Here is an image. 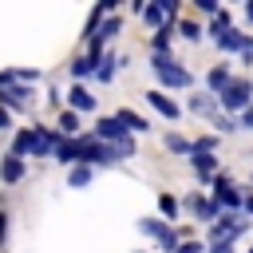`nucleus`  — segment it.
Returning <instances> with one entry per match:
<instances>
[{"label": "nucleus", "mask_w": 253, "mask_h": 253, "mask_svg": "<svg viewBox=\"0 0 253 253\" xmlns=\"http://www.w3.org/2000/svg\"><path fill=\"white\" fill-rule=\"evenodd\" d=\"M154 75H158L166 87H186V83H190V71L178 67L170 55H154Z\"/></svg>", "instance_id": "nucleus-1"}, {"label": "nucleus", "mask_w": 253, "mask_h": 253, "mask_svg": "<svg viewBox=\"0 0 253 253\" xmlns=\"http://www.w3.org/2000/svg\"><path fill=\"white\" fill-rule=\"evenodd\" d=\"M221 103H225V107H233V111H237V107H245V103H249V83H229V87L221 91Z\"/></svg>", "instance_id": "nucleus-2"}, {"label": "nucleus", "mask_w": 253, "mask_h": 253, "mask_svg": "<svg viewBox=\"0 0 253 253\" xmlns=\"http://www.w3.org/2000/svg\"><path fill=\"white\" fill-rule=\"evenodd\" d=\"M95 138H111V142H115V146H119V142H126V138H130V134H126V130H123V126H119V119H103V123H99V126H95Z\"/></svg>", "instance_id": "nucleus-3"}, {"label": "nucleus", "mask_w": 253, "mask_h": 253, "mask_svg": "<svg viewBox=\"0 0 253 253\" xmlns=\"http://www.w3.org/2000/svg\"><path fill=\"white\" fill-rule=\"evenodd\" d=\"M174 12H178V4H150V8H142L146 24H158V28H162V20H166V16H174Z\"/></svg>", "instance_id": "nucleus-4"}, {"label": "nucleus", "mask_w": 253, "mask_h": 253, "mask_svg": "<svg viewBox=\"0 0 253 253\" xmlns=\"http://www.w3.org/2000/svg\"><path fill=\"white\" fill-rule=\"evenodd\" d=\"M146 99H150V107H154L158 115H166V119H178V103H170L166 95H158V91H150Z\"/></svg>", "instance_id": "nucleus-5"}, {"label": "nucleus", "mask_w": 253, "mask_h": 253, "mask_svg": "<svg viewBox=\"0 0 253 253\" xmlns=\"http://www.w3.org/2000/svg\"><path fill=\"white\" fill-rule=\"evenodd\" d=\"M67 95H71V107H75V111H91V107H95V95H91L87 87H71Z\"/></svg>", "instance_id": "nucleus-6"}, {"label": "nucleus", "mask_w": 253, "mask_h": 253, "mask_svg": "<svg viewBox=\"0 0 253 253\" xmlns=\"http://www.w3.org/2000/svg\"><path fill=\"white\" fill-rule=\"evenodd\" d=\"M79 154H83V138H75V142H59V146H55V158H59V162H75Z\"/></svg>", "instance_id": "nucleus-7"}, {"label": "nucleus", "mask_w": 253, "mask_h": 253, "mask_svg": "<svg viewBox=\"0 0 253 253\" xmlns=\"http://www.w3.org/2000/svg\"><path fill=\"white\" fill-rule=\"evenodd\" d=\"M217 47H229V51H237V47H245V36H237L233 28H225V32H217Z\"/></svg>", "instance_id": "nucleus-8"}, {"label": "nucleus", "mask_w": 253, "mask_h": 253, "mask_svg": "<svg viewBox=\"0 0 253 253\" xmlns=\"http://www.w3.org/2000/svg\"><path fill=\"white\" fill-rule=\"evenodd\" d=\"M51 146H55V138H51L47 130H36V134H32V154H47Z\"/></svg>", "instance_id": "nucleus-9"}, {"label": "nucleus", "mask_w": 253, "mask_h": 253, "mask_svg": "<svg viewBox=\"0 0 253 253\" xmlns=\"http://www.w3.org/2000/svg\"><path fill=\"white\" fill-rule=\"evenodd\" d=\"M225 87H229V71H225V67H213V71H210V91L217 95V91H225Z\"/></svg>", "instance_id": "nucleus-10"}, {"label": "nucleus", "mask_w": 253, "mask_h": 253, "mask_svg": "<svg viewBox=\"0 0 253 253\" xmlns=\"http://www.w3.org/2000/svg\"><path fill=\"white\" fill-rule=\"evenodd\" d=\"M0 174H4V182H20V174H24V162L12 154V158L4 162V170H0Z\"/></svg>", "instance_id": "nucleus-11"}, {"label": "nucleus", "mask_w": 253, "mask_h": 253, "mask_svg": "<svg viewBox=\"0 0 253 253\" xmlns=\"http://www.w3.org/2000/svg\"><path fill=\"white\" fill-rule=\"evenodd\" d=\"M0 99H4V103H12V107H28V103H32V99H28V91H24V87H12V91H4V95H0Z\"/></svg>", "instance_id": "nucleus-12"}, {"label": "nucleus", "mask_w": 253, "mask_h": 253, "mask_svg": "<svg viewBox=\"0 0 253 253\" xmlns=\"http://www.w3.org/2000/svg\"><path fill=\"white\" fill-rule=\"evenodd\" d=\"M59 130H63V134H75V130H79V119H75V111L59 115Z\"/></svg>", "instance_id": "nucleus-13"}, {"label": "nucleus", "mask_w": 253, "mask_h": 253, "mask_svg": "<svg viewBox=\"0 0 253 253\" xmlns=\"http://www.w3.org/2000/svg\"><path fill=\"white\" fill-rule=\"evenodd\" d=\"M166 146H170L174 154H190V142H186L182 134H166Z\"/></svg>", "instance_id": "nucleus-14"}, {"label": "nucleus", "mask_w": 253, "mask_h": 253, "mask_svg": "<svg viewBox=\"0 0 253 253\" xmlns=\"http://www.w3.org/2000/svg\"><path fill=\"white\" fill-rule=\"evenodd\" d=\"M194 166H198V174H210L217 162H213V154H194Z\"/></svg>", "instance_id": "nucleus-15"}, {"label": "nucleus", "mask_w": 253, "mask_h": 253, "mask_svg": "<svg viewBox=\"0 0 253 253\" xmlns=\"http://www.w3.org/2000/svg\"><path fill=\"white\" fill-rule=\"evenodd\" d=\"M91 182V166H75L71 170V186H87Z\"/></svg>", "instance_id": "nucleus-16"}, {"label": "nucleus", "mask_w": 253, "mask_h": 253, "mask_svg": "<svg viewBox=\"0 0 253 253\" xmlns=\"http://www.w3.org/2000/svg\"><path fill=\"white\" fill-rule=\"evenodd\" d=\"M190 107H194V111H202V115H210V111H213V99H210V95H198Z\"/></svg>", "instance_id": "nucleus-17"}, {"label": "nucleus", "mask_w": 253, "mask_h": 253, "mask_svg": "<svg viewBox=\"0 0 253 253\" xmlns=\"http://www.w3.org/2000/svg\"><path fill=\"white\" fill-rule=\"evenodd\" d=\"M237 202H241V198H237L233 190H225V186L217 190V206H237Z\"/></svg>", "instance_id": "nucleus-18"}, {"label": "nucleus", "mask_w": 253, "mask_h": 253, "mask_svg": "<svg viewBox=\"0 0 253 253\" xmlns=\"http://www.w3.org/2000/svg\"><path fill=\"white\" fill-rule=\"evenodd\" d=\"M91 67H95V59H75V67H71V75H79V79H83V75H87Z\"/></svg>", "instance_id": "nucleus-19"}, {"label": "nucleus", "mask_w": 253, "mask_h": 253, "mask_svg": "<svg viewBox=\"0 0 253 253\" xmlns=\"http://www.w3.org/2000/svg\"><path fill=\"white\" fill-rule=\"evenodd\" d=\"M182 36H186V40H198V36H202V28H198V24H190V20H182Z\"/></svg>", "instance_id": "nucleus-20"}, {"label": "nucleus", "mask_w": 253, "mask_h": 253, "mask_svg": "<svg viewBox=\"0 0 253 253\" xmlns=\"http://www.w3.org/2000/svg\"><path fill=\"white\" fill-rule=\"evenodd\" d=\"M174 253H202V245H198V241H186V245H178Z\"/></svg>", "instance_id": "nucleus-21"}, {"label": "nucleus", "mask_w": 253, "mask_h": 253, "mask_svg": "<svg viewBox=\"0 0 253 253\" xmlns=\"http://www.w3.org/2000/svg\"><path fill=\"white\" fill-rule=\"evenodd\" d=\"M241 126H253V107H245V119H241Z\"/></svg>", "instance_id": "nucleus-22"}, {"label": "nucleus", "mask_w": 253, "mask_h": 253, "mask_svg": "<svg viewBox=\"0 0 253 253\" xmlns=\"http://www.w3.org/2000/svg\"><path fill=\"white\" fill-rule=\"evenodd\" d=\"M210 253H233V245H213Z\"/></svg>", "instance_id": "nucleus-23"}, {"label": "nucleus", "mask_w": 253, "mask_h": 253, "mask_svg": "<svg viewBox=\"0 0 253 253\" xmlns=\"http://www.w3.org/2000/svg\"><path fill=\"white\" fill-rule=\"evenodd\" d=\"M4 221H8V217H4V213H0V241H4V229H8V225H4Z\"/></svg>", "instance_id": "nucleus-24"}, {"label": "nucleus", "mask_w": 253, "mask_h": 253, "mask_svg": "<svg viewBox=\"0 0 253 253\" xmlns=\"http://www.w3.org/2000/svg\"><path fill=\"white\" fill-rule=\"evenodd\" d=\"M4 126H8V115H4V111H0V130H4Z\"/></svg>", "instance_id": "nucleus-25"}, {"label": "nucleus", "mask_w": 253, "mask_h": 253, "mask_svg": "<svg viewBox=\"0 0 253 253\" xmlns=\"http://www.w3.org/2000/svg\"><path fill=\"white\" fill-rule=\"evenodd\" d=\"M245 210H249V213H253V198H245Z\"/></svg>", "instance_id": "nucleus-26"}, {"label": "nucleus", "mask_w": 253, "mask_h": 253, "mask_svg": "<svg viewBox=\"0 0 253 253\" xmlns=\"http://www.w3.org/2000/svg\"><path fill=\"white\" fill-rule=\"evenodd\" d=\"M245 16H249V20H253V4H245Z\"/></svg>", "instance_id": "nucleus-27"}]
</instances>
